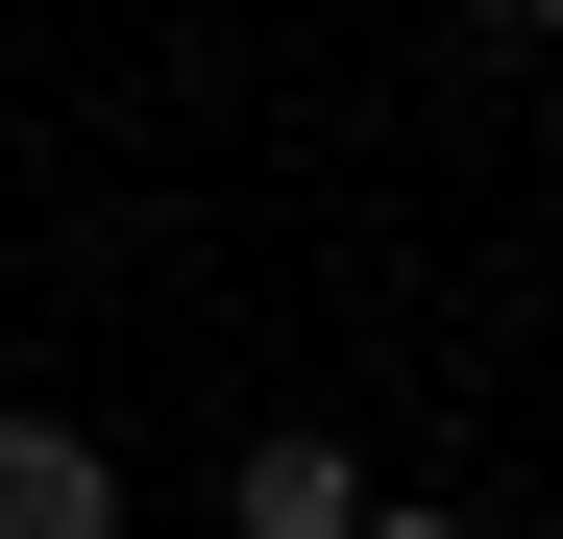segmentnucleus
Here are the masks:
<instances>
[{
    "label": "nucleus",
    "instance_id": "nucleus-2",
    "mask_svg": "<svg viewBox=\"0 0 563 539\" xmlns=\"http://www.w3.org/2000/svg\"><path fill=\"white\" fill-rule=\"evenodd\" d=\"M0 539H123V466L74 417H0Z\"/></svg>",
    "mask_w": 563,
    "mask_h": 539
},
{
    "label": "nucleus",
    "instance_id": "nucleus-3",
    "mask_svg": "<svg viewBox=\"0 0 563 539\" xmlns=\"http://www.w3.org/2000/svg\"><path fill=\"white\" fill-rule=\"evenodd\" d=\"M367 539H465V515H417V491H393V515H367Z\"/></svg>",
    "mask_w": 563,
    "mask_h": 539
},
{
    "label": "nucleus",
    "instance_id": "nucleus-4",
    "mask_svg": "<svg viewBox=\"0 0 563 539\" xmlns=\"http://www.w3.org/2000/svg\"><path fill=\"white\" fill-rule=\"evenodd\" d=\"M490 25H539V50H563V0H490Z\"/></svg>",
    "mask_w": 563,
    "mask_h": 539
},
{
    "label": "nucleus",
    "instance_id": "nucleus-1",
    "mask_svg": "<svg viewBox=\"0 0 563 539\" xmlns=\"http://www.w3.org/2000/svg\"><path fill=\"white\" fill-rule=\"evenodd\" d=\"M221 515H245V539H367L393 491H367V441H319V417H295V441H245V466H221Z\"/></svg>",
    "mask_w": 563,
    "mask_h": 539
}]
</instances>
